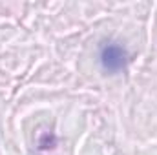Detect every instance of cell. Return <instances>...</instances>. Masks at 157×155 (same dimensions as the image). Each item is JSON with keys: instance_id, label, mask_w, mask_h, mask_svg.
Wrapping results in <instances>:
<instances>
[{"instance_id": "obj_1", "label": "cell", "mask_w": 157, "mask_h": 155, "mask_svg": "<svg viewBox=\"0 0 157 155\" xmlns=\"http://www.w3.org/2000/svg\"><path fill=\"white\" fill-rule=\"evenodd\" d=\"M101 66L106 73H119L128 64V53L117 42H108L101 47Z\"/></svg>"}]
</instances>
